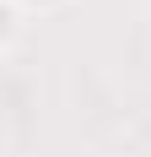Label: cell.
<instances>
[{"instance_id": "1", "label": "cell", "mask_w": 151, "mask_h": 157, "mask_svg": "<svg viewBox=\"0 0 151 157\" xmlns=\"http://www.w3.org/2000/svg\"><path fill=\"white\" fill-rule=\"evenodd\" d=\"M0 27H6V11H0Z\"/></svg>"}]
</instances>
